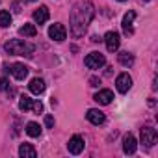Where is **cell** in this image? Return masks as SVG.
Here are the masks:
<instances>
[{"label": "cell", "mask_w": 158, "mask_h": 158, "mask_svg": "<svg viewBox=\"0 0 158 158\" xmlns=\"http://www.w3.org/2000/svg\"><path fill=\"white\" fill-rule=\"evenodd\" d=\"M95 15V8L89 0H82V2H76L71 10V34L73 37H82L84 32L88 30L91 19Z\"/></svg>", "instance_id": "obj_1"}, {"label": "cell", "mask_w": 158, "mask_h": 158, "mask_svg": "<svg viewBox=\"0 0 158 158\" xmlns=\"http://www.w3.org/2000/svg\"><path fill=\"white\" fill-rule=\"evenodd\" d=\"M4 50L8 52V54H11V56H32L34 54V50H35V47L32 45V43H26V41H23V39H10L6 45H4Z\"/></svg>", "instance_id": "obj_2"}, {"label": "cell", "mask_w": 158, "mask_h": 158, "mask_svg": "<svg viewBox=\"0 0 158 158\" xmlns=\"http://www.w3.org/2000/svg\"><path fill=\"white\" fill-rule=\"evenodd\" d=\"M84 63H86L88 69H101V67L106 63V58H104V54H101V52H89V54L86 56Z\"/></svg>", "instance_id": "obj_3"}, {"label": "cell", "mask_w": 158, "mask_h": 158, "mask_svg": "<svg viewBox=\"0 0 158 158\" xmlns=\"http://www.w3.org/2000/svg\"><path fill=\"white\" fill-rule=\"evenodd\" d=\"M48 37H50L52 41H58V43L65 41V37H67V30H65V26L60 24V23L52 24V26L48 28Z\"/></svg>", "instance_id": "obj_4"}, {"label": "cell", "mask_w": 158, "mask_h": 158, "mask_svg": "<svg viewBox=\"0 0 158 158\" xmlns=\"http://www.w3.org/2000/svg\"><path fill=\"white\" fill-rule=\"evenodd\" d=\"M115 88L119 93H127L130 88H132V76L128 73H121L117 78H115Z\"/></svg>", "instance_id": "obj_5"}, {"label": "cell", "mask_w": 158, "mask_h": 158, "mask_svg": "<svg viewBox=\"0 0 158 158\" xmlns=\"http://www.w3.org/2000/svg\"><path fill=\"white\" fill-rule=\"evenodd\" d=\"M156 139H158V134H156L154 128H151V127H143L141 128V143L145 147H152L156 143Z\"/></svg>", "instance_id": "obj_6"}, {"label": "cell", "mask_w": 158, "mask_h": 158, "mask_svg": "<svg viewBox=\"0 0 158 158\" xmlns=\"http://www.w3.org/2000/svg\"><path fill=\"white\" fill-rule=\"evenodd\" d=\"M84 147H86V143H84L82 136H73L69 139V143H67V149H69L71 154H80L84 151Z\"/></svg>", "instance_id": "obj_7"}, {"label": "cell", "mask_w": 158, "mask_h": 158, "mask_svg": "<svg viewBox=\"0 0 158 158\" xmlns=\"http://www.w3.org/2000/svg\"><path fill=\"white\" fill-rule=\"evenodd\" d=\"M104 43H106V48L108 52H115L121 45V39H119V34L117 32H108L104 35Z\"/></svg>", "instance_id": "obj_8"}, {"label": "cell", "mask_w": 158, "mask_h": 158, "mask_svg": "<svg viewBox=\"0 0 158 158\" xmlns=\"http://www.w3.org/2000/svg\"><path fill=\"white\" fill-rule=\"evenodd\" d=\"M136 149H138V141H136L134 134H130V132L125 134V138H123V151H125V154H134Z\"/></svg>", "instance_id": "obj_9"}, {"label": "cell", "mask_w": 158, "mask_h": 158, "mask_svg": "<svg viewBox=\"0 0 158 158\" xmlns=\"http://www.w3.org/2000/svg\"><path fill=\"white\" fill-rule=\"evenodd\" d=\"M8 71L13 74L15 80H24V78L28 76V67H26L24 63H13Z\"/></svg>", "instance_id": "obj_10"}, {"label": "cell", "mask_w": 158, "mask_h": 158, "mask_svg": "<svg viewBox=\"0 0 158 158\" xmlns=\"http://www.w3.org/2000/svg\"><path fill=\"white\" fill-rule=\"evenodd\" d=\"M93 101L99 102V104H102V106H106V104H110V102L114 101V93H112L110 89H99V91L95 93Z\"/></svg>", "instance_id": "obj_11"}, {"label": "cell", "mask_w": 158, "mask_h": 158, "mask_svg": "<svg viewBox=\"0 0 158 158\" xmlns=\"http://www.w3.org/2000/svg\"><path fill=\"white\" fill-rule=\"evenodd\" d=\"M86 117H88V121H89L91 125H102V123L106 121V115H104L101 110H97V108H91V110H88Z\"/></svg>", "instance_id": "obj_12"}, {"label": "cell", "mask_w": 158, "mask_h": 158, "mask_svg": "<svg viewBox=\"0 0 158 158\" xmlns=\"http://www.w3.org/2000/svg\"><path fill=\"white\" fill-rule=\"evenodd\" d=\"M134 19H136V13L134 11H128V13H125V17H123V30H125V34L127 35H132L134 34Z\"/></svg>", "instance_id": "obj_13"}, {"label": "cell", "mask_w": 158, "mask_h": 158, "mask_svg": "<svg viewBox=\"0 0 158 158\" xmlns=\"http://www.w3.org/2000/svg\"><path fill=\"white\" fill-rule=\"evenodd\" d=\"M28 88H30V91H32L34 95H41V93L45 91L47 84H45V80H43V78H34V80L28 84Z\"/></svg>", "instance_id": "obj_14"}, {"label": "cell", "mask_w": 158, "mask_h": 158, "mask_svg": "<svg viewBox=\"0 0 158 158\" xmlns=\"http://www.w3.org/2000/svg\"><path fill=\"white\" fill-rule=\"evenodd\" d=\"M34 21H35V24H45L48 21V8L41 6L39 10H35L34 11Z\"/></svg>", "instance_id": "obj_15"}, {"label": "cell", "mask_w": 158, "mask_h": 158, "mask_svg": "<svg viewBox=\"0 0 158 158\" xmlns=\"http://www.w3.org/2000/svg\"><path fill=\"white\" fill-rule=\"evenodd\" d=\"M19 156H23V158H35L37 156V151L30 143H23L19 147Z\"/></svg>", "instance_id": "obj_16"}, {"label": "cell", "mask_w": 158, "mask_h": 158, "mask_svg": "<svg viewBox=\"0 0 158 158\" xmlns=\"http://www.w3.org/2000/svg\"><path fill=\"white\" fill-rule=\"evenodd\" d=\"M19 34L24 35V37H35V35H37V28H35V24L24 23V24L19 28Z\"/></svg>", "instance_id": "obj_17"}, {"label": "cell", "mask_w": 158, "mask_h": 158, "mask_svg": "<svg viewBox=\"0 0 158 158\" xmlns=\"http://www.w3.org/2000/svg\"><path fill=\"white\" fill-rule=\"evenodd\" d=\"M32 102H34V99H30L28 95H21V97H19V110H21V112L32 110Z\"/></svg>", "instance_id": "obj_18"}, {"label": "cell", "mask_w": 158, "mask_h": 158, "mask_svg": "<svg viewBox=\"0 0 158 158\" xmlns=\"http://www.w3.org/2000/svg\"><path fill=\"white\" fill-rule=\"evenodd\" d=\"M117 60H119V63L125 65V67H130V65L134 63V56H132L130 52H119V54H117Z\"/></svg>", "instance_id": "obj_19"}, {"label": "cell", "mask_w": 158, "mask_h": 158, "mask_svg": "<svg viewBox=\"0 0 158 158\" xmlns=\"http://www.w3.org/2000/svg\"><path fill=\"white\" fill-rule=\"evenodd\" d=\"M26 134L32 136V138H39V136H41V127H39L37 123L30 121V123L26 125Z\"/></svg>", "instance_id": "obj_20"}, {"label": "cell", "mask_w": 158, "mask_h": 158, "mask_svg": "<svg viewBox=\"0 0 158 158\" xmlns=\"http://www.w3.org/2000/svg\"><path fill=\"white\" fill-rule=\"evenodd\" d=\"M11 24V13L6 10H0V28H8Z\"/></svg>", "instance_id": "obj_21"}, {"label": "cell", "mask_w": 158, "mask_h": 158, "mask_svg": "<svg viewBox=\"0 0 158 158\" xmlns=\"http://www.w3.org/2000/svg\"><path fill=\"white\" fill-rule=\"evenodd\" d=\"M32 112L34 114H41L43 112V102L41 101H34L32 102Z\"/></svg>", "instance_id": "obj_22"}, {"label": "cell", "mask_w": 158, "mask_h": 158, "mask_svg": "<svg viewBox=\"0 0 158 158\" xmlns=\"http://www.w3.org/2000/svg\"><path fill=\"white\" fill-rule=\"evenodd\" d=\"M10 88V82H8V78H0V91H4Z\"/></svg>", "instance_id": "obj_23"}, {"label": "cell", "mask_w": 158, "mask_h": 158, "mask_svg": "<svg viewBox=\"0 0 158 158\" xmlns=\"http://www.w3.org/2000/svg\"><path fill=\"white\" fill-rule=\"evenodd\" d=\"M45 125H47L48 128H52V127H54V117H52V115H47V117H45Z\"/></svg>", "instance_id": "obj_24"}, {"label": "cell", "mask_w": 158, "mask_h": 158, "mask_svg": "<svg viewBox=\"0 0 158 158\" xmlns=\"http://www.w3.org/2000/svg\"><path fill=\"white\" fill-rule=\"evenodd\" d=\"M101 84V80H99V78H89V86H93V88H97Z\"/></svg>", "instance_id": "obj_25"}, {"label": "cell", "mask_w": 158, "mask_h": 158, "mask_svg": "<svg viewBox=\"0 0 158 158\" xmlns=\"http://www.w3.org/2000/svg\"><path fill=\"white\" fill-rule=\"evenodd\" d=\"M119 2H125V0H119Z\"/></svg>", "instance_id": "obj_26"}, {"label": "cell", "mask_w": 158, "mask_h": 158, "mask_svg": "<svg viewBox=\"0 0 158 158\" xmlns=\"http://www.w3.org/2000/svg\"><path fill=\"white\" fill-rule=\"evenodd\" d=\"M30 2H34V0H30Z\"/></svg>", "instance_id": "obj_27"}, {"label": "cell", "mask_w": 158, "mask_h": 158, "mask_svg": "<svg viewBox=\"0 0 158 158\" xmlns=\"http://www.w3.org/2000/svg\"><path fill=\"white\" fill-rule=\"evenodd\" d=\"M145 2H149V0H145Z\"/></svg>", "instance_id": "obj_28"}]
</instances>
